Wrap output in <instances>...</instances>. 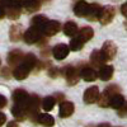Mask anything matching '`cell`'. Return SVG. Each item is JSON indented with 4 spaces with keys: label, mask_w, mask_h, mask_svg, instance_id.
<instances>
[{
    "label": "cell",
    "mask_w": 127,
    "mask_h": 127,
    "mask_svg": "<svg viewBox=\"0 0 127 127\" xmlns=\"http://www.w3.org/2000/svg\"><path fill=\"white\" fill-rule=\"evenodd\" d=\"M126 103L125 100V97L121 94V93H117V94H114L111 97V103H109V107H112L113 109H120L122 105Z\"/></svg>",
    "instance_id": "cell-21"
},
{
    "label": "cell",
    "mask_w": 127,
    "mask_h": 127,
    "mask_svg": "<svg viewBox=\"0 0 127 127\" xmlns=\"http://www.w3.org/2000/svg\"><path fill=\"white\" fill-rule=\"evenodd\" d=\"M88 12H89V3H87L85 0H79L74 5V14L76 17H80V18L85 17L87 18Z\"/></svg>",
    "instance_id": "cell-12"
},
{
    "label": "cell",
    "mask_w": 127,
    "mask_h": 127,
    "mask_svg": "<svg viewBox=\"0 0 127 127\" xmlns=\"http://www.w3.org/2000/svg\"><path fill=\"white\" fill-rule=\"evenodd\" d=\"M37 122L45 127H52L55 125V120L51 114H47V113H39L38 114V118H37Z\"/></svg>",
    "instance_id": "cell-23"
},
{
    "label": "cell",
    "mask_w": 127,
    "mask_h": 127,
    "mask_svg": "<svg viewBox=\"0 0 127 127\" xmlns=\"http://www.w3.org/2000/svg\"><path fill=\"white\" fill-rule=\"evenodd\" d=\"M48 75H50L51 78H56V76L59 75V70H57L56 67H51V69L48 70Z\"/></svg>",
    "instance_id": "cell-30"
},
{
    "label": "cell",
    "mask_w": 127,
    "mask_h": 127,
    "mask_svg": "<svg viewBox=\"0 0 127 127\" xmlns=\"http://www.w3.org/2000/svg\"><path fill=\"white\" fill-rule=\"evenodd\" d=\"M60 29H61L60 22H57V20H48L47 26L43 29V36L45 37H52L56 33H59Z\"/></svg>",
    "instance_id": "cell-14"
},
{
    "label": "cell",
    "mask_w": 127,
    "mask_h": 127,
    "mask_svg": "<svg viewBox=\"0 0 127 127\" xmlns=\"http://www.w3.org/2000/svg\"><path fill=\"white\" fill-rule=\"evenodd\" d=\"M99 95L100 94H99L98 87H90V88H88L85 92H84L83 99H84V102H85L87 104H93L95 102H98Z\"/></svg>",
    "instance_id": "cell-10"
},
{
    "label": "cell",
    "mask_w": 127,
    "mask_h": 127,
    "mask_svg": "<svg viewBox=\"0 0 127 127\" xmlns=\"http://www.w3.org/2000/svg\"><path fill=\"white\" fill-rule=\"evenodd\" d=\"M29 100H31V95L24 89H17V90L13 92V102H14V105H18V107H22V108L27 109V113H28Z\"/></svg>",
    "instance_id": "cell-3"
},
{
    "label": "cell",
    "mask_w": 127,
    "mask_h": 127,
    "mask_svg": "<svg viewBox=\"0 0 127 127\" xmlns=\"http://www.w3.org/2000/svg\"><path fill=\"white\" fill-rule=\"evenodd\" d=\"M37 65H38L37 57L33 54H27L24 56L23 61L19 65H17L15 69L13 70V76L17 80H24L26 78H28L32 70H36Z\"/></svg>",
    "instance_id": "cell-1"
},
{
    "label": "cell",
    "mask_w": 127,
    "mask_h": 127,
    "mask_svg": "<svg viewBox=\"0 0 127 127\" xmlns=\"http://www.w3.org/2000/svg\"><path fill=\"white\" fill-rule=\"evenodd\" d=\"M64 76L69 85H75L79 83L81 75H80V69L74 67V66H66L64 69Z\"/></svg>",
    "instance_id": "cell-4"
},
{
    "label": "cell",
    "mask_w": 127,
    "mask_h": 127,
    "mask_svg": "<svg viewBox=\"0 0 127 127\" xmlns=\"http://www.w3.org/2000/svg\"><path fill=\"white\" fill-rule=\"evenodd\" d=\"M121 13H122V15H123V17H126V18H127V3L122 4V6H121Z\"/></svg>",
    "instance_id": "cell-34"
},
{
    "label": "cell",
    "mask_w": 127,
    "mask_h": 127,
    "mask_svg": "<svg viewBox=\"0 0 127 127\" xmlns=\"http://www.w3.org/2000/svg\"><path fill=\"white\" fill-rule=\"evenodd\" d=\"M5 121H6V116H5L3 112H0V127L5 123Z\"/></svg>",
    "instance_id": "cell-36"
},
{
    "label": "cell",
    "mask_w": 127,
    "mask_h": 127,
    "mask_svg": "<svg viewBox=\"0 0 127 127\" xmlns=\"http://www.w3.org/2000/svg\"><path fill=\"white\" fill-rule=\"evenodd\" d=\"M102 54L105 59V61H109V60H113L116 54H117V47H116V45L113 43L112 41H105L103 47L100 48Z\"/></svg>",
    "instance_id": "cell-7"
},
{
    "label": "cell",
    "mask_w": 127,
    "mask_h": 127,
    "mask_svg": "<svg viewBox=\"0 0 127 127\" xmlns=\"http://www.w3.org/2000/svg\"><path fill=\"white\" fill-rule=\"evenodd\" d=\"M19 5L27 13H36L41 9V0H17Z\"/></svg>",
    "instance_id": "cell-6"
},
{
    "label": "cell",
    "mask_w": 127,
    "mask_h": 127,
    "mask_svg": "<svg viewBox=\"0 0 127 127\" xmlns=\"http://www.w3.org/2000/svg\"><path fill=\"white\" fill-rule=\"evenodd\" d=\"M55 99H56V103L57 102H64L62 99H64V95L61 94V93H57L56 95H55Z\"/></svg>",
    "instance_id": "cell-37"
},
{
    "label": "cell",
    "mask_w": 127,
    "mask_h": 127,
    "mask_svg": "<svg viewBox=\"0 0 127 127\" xmlns=\"http://www.w3.org/2000/svg\"><path fill=\"white\" fill-rule=\"evenodd\" d=\"M39 104H42L39 102V97L38 95H31V100L28 104V117L32 121H37L38 118V109H39Z\"/></svg>",
    "instance_id": "cell-5"
},
{
    "label": "cell",
    "mask_w": 127,
    "mask_h": 127,
    "mask_svg": "<svg viewBox=\"0 0 127 127\" xmlns=\"http://www.w3.org/2000/svg\"><path fill=\"white\" fill-rule=\"evenodd\" d=\"M1 76L5 78V79H9L10 78V70H9V67H4L1 70Z\"/></svg>",
    "instance_id": "cell-32"
},
{
    "label": "cell",
    "mask_w": 127,
    "mask_h": 127,
    "mask_svg": "<svg viewBox=\"0 0 127 127\" xmlns=\"http://www.w3.org/2000/svg\"><path fill=\"white\" fill-rule=\"evenodd\" d=\"M5 15H6V9L0 4V19H3Z\"/></svg>",
    "instance_id": "cell-35"
},
{
    "label": "cell",
    "mask_w": 127,
    "mask_h": 127,
    "mask_svg": "<svg viewBox=\"0 0 127 127\" xmlns=\"http://www.w3.org/2000/svg\"><path fill=\"white\" fill-rule=\"evenodd\" d=\"M84 43H85V42H84L79 36H76V37H72V38H71L69 47H70L71 51H80V50L84 47Z\"/></svg>",
    "instance_id": "cell-26"
},
{
    "label": "cell",
    "mask_w": 127,
    "mask_h": 127,
    "mask_svg": "<svg viewBox=\"0 0 127 127\" xmlns=\"http://www.w3.org/2000/svg\"><path fill=\"white\" fill-rule=\"evenodd\" d=\"M118 113H120V116H121V117H123V116H126L127 114V102L122 105V107L118 109Z\"/></svg>",
    "instance_id": "cell-29"
},
{
    "label": "cell",
    "mask_w": 127,
    "mask_h": 127,
    "mask_svg": "<svg viewBox=\"0 0 127 127\" xmlns=\"http://www.w3.org/2000/svg\"><path fill=\"white\" fill-rule=\"evenodd\" d=\"M5 105H6V98L4 97L3 94H0V109L4 108Z\"/></svg>",
    "instance_id": "cell-33"
},
{
    "label": "cell",
    "mask_w": 127,
    "mask_h": 127,
    "mask_svg": "<svg viewBox=\"0 0 127 127\" xmlns=\"http://www.w3.org/2000/svg\"><path fill=\"white\" fill-rule=\"evenodd\" d=\"M23 34H24V32H23L22 26H19V24H14V26H12V28H10V32H9L10 41L18 42L20 38L23 37Z\"/></svg>",
    "instance_id": "cell-20"
},
{
    "label": "cell",
    "mask_w": 127,
    "mask_h": 127,
    "mask_svg": "<svg viewBox=\"0 0 127 127\" xmlns=\"http://www.w3.org/2000/svg\"><path fill=\"white\" fill-rule=\"evenodd\" d=\"M69 54H70V47L66 46L65 43H59L52 48V55H54V57L59 61L66 59L69 56Z\"/></svg>",
    "instance_id": "cell-8"
},
{
    "label": "cell",
    "mask_w": 127,
    "mask_h": 127,
    "mask_svg": "<svg viewBox=\"0 0 127 127\" xmlns=\"http://www.w3.org/2000/svg\"><path fill=\"white\" fill-rule=\"evenodd\" d=\"M64 33H65V36H67V37H75L76 33H79L76 23H74L72 20L66 22L65 26H64Z\"/></svg>",
    "instance_id": "cell-22"
},
{
    "label": "cell",
    "mask_w": 127,
    "mask_h": 127,
    "mask_svg": "<svg viewBox=\"0 0 127 127\" xmlns=\"http://www.w3.org/2000/svg\"><path fill=\"white\" fill-rule=\"evenodd\" d=\"M26 54H23V51H20V50H12L8 54V64L10 66H17L19 65L20 62L23 61Z\"/></svg>",
    "instance_id": "cell-11"
},
{
    "label": "cell",
    "mask_w": 127,
    "mask_h": 127,
    "mask_svg": "<svg viewBox=\"0 0 127 127\" xmlns=\"http://www.w3.org/2000/svg\"><path fill=\"white\" fill-rule=\"evenodd\" d=\"M22 10H23L22 6H20L19 3L15 0L12 5L6 8V17L12 20H17L20 17V14H22Z\"/></svg>",
    "instance_id": "cell-15"
},
{
    "label": "cell",
    "mask_w": 127,
    "mask_h": 127,
    "mask_svg": "<svg viewBox=\"0 0 127 127\" xmlns=\"http://www.w3.org/2000/svg\"><path fill=\"white\" fill-rule=\"evenodd\" d=\"M80 75H81V79H84L85 81H94L97 78H99L98 72L90 66H83L80 69Z\"/></svg>",
    "instance_id": "cell-17"
},
{
    "label": "cell",
    "mask_w": 127,
    "mask_h": 127,
    "mask_svg": "<svg viewBox=\"0 0 127 127\" xmlns=\"http://www.w3.org/2000/svg\"><path fill=\"white\" fill-rule=\"evenodd\" d=\"M105 62H107V61H105V59H104V56H103L100 50H94L92 52V55H90V64L93 66L100 67V66L104 65Z\"/></svg>",
    "instance_id": "cell-19"
},
{
    "label": "cell",
    "mask_w": 127,
    "mask_h": 127,
    "mask_svg": "<svg viewBox=\"0 0 127 127\" xmlns=\"http://www.w3.org/2000/svg\"><path fill=\"white\" fill-rule=\"evenodd\" d=\"M78 36H79L84 42H88V41H90V39L93 38V36H94V31H93L92 27L85 26V27H83V28L79 31Z\"/></svg>",
    "instance_id": "cell-25"
},
{
    "label": "cell",
    "mask_w": 127,
    "mask_h": 127,
    "mask_svg": "<svg viewBox=\"0 0 127 127\" xmlns=\"http://www.w3.org/2000/svg\"><path fill=\"white\" fill-rule=\"evenodd\" d=\"M0 64H1V62H0Z\"/></svg>",
    "instance_id": "cell-42"
},
{
    "label": "cell",
    "mask_w": 127,
    "mask_h": 127,
    "mask_svg": "<svg viewBox=\"0 0 127 127\" xmlns=\"http://www.w3.org/2000/svg\"><path fill=\"white\" fill-rule=\"evenodd\" d=\"M6 127H19V125H18L17 121H10V122L6 125Z\"/></svg>",
    "instance_id": "cell-38"
},
{
    "label": "cell",
    "mask_w": 127,
    "mask_h": 127,
    "mask_svg": "<svg viewBox=\"0 0 127 127\" xmlns=\"http://www.w3.org/2000/svg\"><path fill=\"white\" fill-rule=\"evenodd\" d=\"M15 1V0H0V4H1L5 9L8 8V6H10V5H12L13 3Z\"/></svg>",
    "instance_id": "cell-31"
},
{
    "label": "cell",
    "mask_w": 127,
    "mask_h": 127,
    "mask_svg": "<svg viewBox=\"0 0 127 127\" xmlns=\"http://www.w3.org/2000/svg\"><path fill=\"white\" fill-rule=\"evenodd\" d=\"M74 109H75V107H74L72 102L64 100V102L60 103L59 114H60V117H62V118H67V117H70V116L74 113Z\"/></svg>",
    "instance_id": "cell-13"
},
{
    "label": "cell",
    "mask_w": 127,
    "mask_h": 127,
    "mask_svg": "<svg viewBox=\"0 0 127 127\" xmlns=\"http://www.w3.org/2000/svg\"><path fill=\"white\" fill-rule=\"evenodd\" d=\"M47 23H48V19H47L45 15L38 14V15H36V17L32 18V26L37 27V28L41 29L42 32H43V29H45V27L47 26Z\"/></svg>",
    "instance_id": "cell-24"
},
{
    "label": "cell",
    "mask_w": 127,
    "mask_h": 127,
    "mask_svg": "<svg viewBox=\"0 0 127 127\" xmlns=\"http://www.w3.org/2000/svg\"><path fill=\"white\" fill-rule=\"evenodd\" d=\"M113 72H114L113 66L104 64L103 66H100V69H99V71H98V76H99V79L103 80V81H108V80L112 79Z\"/></svg>",
    "instance_id": "cell-18"
},
{
    "label": "cell",
    "mask_w": 127,
    "mask_h": 127,
    "mask_svg": "<svg viewBox=\"0 0 127 127\" xmlns=\"http://www.w3.org/2000/svg\"><path fill=\"white\" fill-rule=\"evenodd\" d=\"M111 97L112 95L107 92V90H104L100 95H99V99H98V104L100 105V107L105 108V107H108L109 103H111Z\"/></svg>",
    "instance_id": "cell-28"
},
{
    "label": "cell",
    "mask_w": 127,
    "mask_h": 127,
    "mask_svg": "<svg viewBox=\"0 0 127 127\" xmlns=\"http://www.w3.org/2000/svg\"><path fill=\"white\" fill-rule=\"evenodd\" d=\"M41 1H42V3H50L51 0H41Z\"/></svg>",
    "instance_id": "cell-40"
},
{
    "label": "cell",
    "mask_w": 127,
    "mask_h": 127,
    "mask_svg": "<svg viewBox=\"0 0 127 127\" xmlns=\"http://www.w3.org/2000/svg\"><path fill=\"white\" fill-rule=\"evenodd\" d=\"M116 15V9L112 6V5H107V6H104L103 10H102V14H100V18H99V22L105 26V24H109L113 18Z\"/></svg>",
    "instance_id": "cell-9"
},
{
    "label": "cell",
    "mask_w": 127,
    "mask_h": 127,
    "mask_svg": "<svg viewBox=\"0 0 127 127\" xmlns=\"http://www.w3.org/2000/svg\"><path fill=\"white\" fill-rule=\"evenodd\" d=\"M55 104H56L55 97H51V95H48V97L43 98V100H42V108H43L46 112H50V111L54 109Z\"/></svg>",
    "instance_id": "cell-27"
},
{
    "label": "cell",
    "mask_w": 127,
    "mask_h": 127,
    "mask_svg": "<svg viewBox=\"0 0 127 127\" xmlns=\"http://www.w3.org/2000/svg\"><path fill=\"white\" fill-rule=\"evenodd\" d=\"M97 127H111V125H109V123H100V125H98Z\"/></svg>",
    "instance_id": "cell-39"
},
{
    "label": "cell",
    "mask_w": 127,
    "mask_h": 127,
    "mask_svg": "<svg viewBox=\"0 0 127 127\" xmlns=\"http://www.w3.org/2000/svg\"><path fill=\"white\" fill-rule=\"evenodd\" d=\"M43 37V32L38 29L34 26H31L23 34V39L27 45H36L41 41V38Z\"/></svg>",
    "instance_id": "cell-2"
},
{
    "label": "cell",
    "mask_w": 127,
    "mask_h": 127,
    "mask_svg": "<svg viewBox=\"0 0 127 127\" xmlns=\"http://www.w3.org/2000/svg\"><path fill=\"white\" fill-rule=\"evenodd\" d=\"M102 10H103V6H100L97 3L89 4V12H88L87 19L88 20H99L100 14H102Z\"/></svg>",
    "instance_id": "cell-16"
},
{
    "label": "cell",
    "mask_w": 127,
    "mask_h": 127,
    "mask_svg": "<svg viewBox=\"0 0 127 127\" xmlns=\"http://www.w3.org/2000/svg\"><path fill=\"white\" fill-rule=\"evenodd\" d=\"M125 28H126V29H127V22H126V23H125Z\"/></svg>",
    "instance_id": "cell-41"
}]
</instances>
